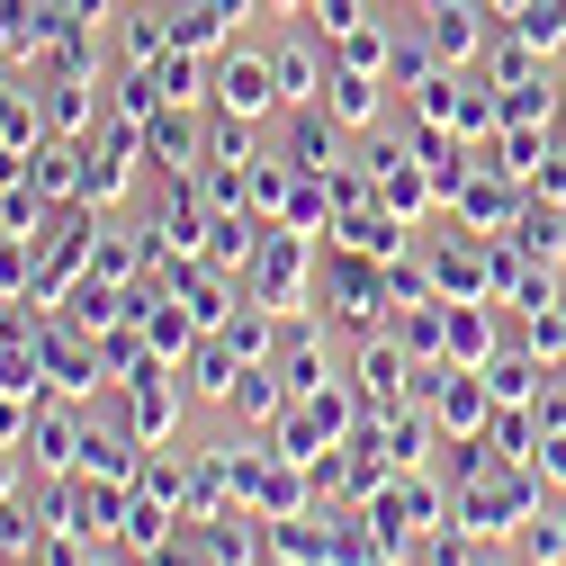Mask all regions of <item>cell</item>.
Instances as JSON below:
<instances>
[{"mask_svg": "<svg viewBox=\"0 0 566 566\" xmlns=\"http://www.w3.org/2000/svg\"><path fill=\"white\" fill-rule=\"evenodd\" d=\"M279 91H289L297 108H315V99L333 91V63H324L315 45H289V54H279Z\"/></svg>", "mask_w": 566, "mask_h": 566, "instance_id": "cell-2", "label": "cell"}, {"mask_svg": "<svg viewBox=\"0 0 566 566\" xmlns=\"http://www.w3.org/2000/svg\"><path fill=\"white\" fill-rule=\"evenodd\" d=\"M279 99H289V91H279V63L270 54H234L226 73H217V108L226 117H270Z\"/></svg>", "mask_w": 566, "mask_h": 566, "instance_id": "cell-1", "label": "cell"}]
</instances>
